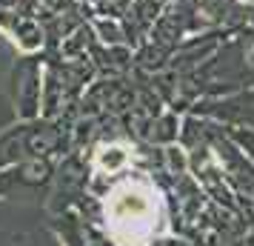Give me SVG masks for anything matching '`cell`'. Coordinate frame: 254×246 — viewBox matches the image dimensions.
<instances>
[{
  "label": "cell",
  "instance_id": "cell-10",
  "mask_svg": "<svg viewBox=\"0 0 254 246\" xmlns=\"http://www.w3.org/2000/svg\"><path fill=\"white\" fill-rule=\"evenodd\" d=\"M89 58H92L97 75H131L134 72V49L131 46H109L92 37L89 43Z\"/></svg>",
  "mask_w": 254,
  "mask_h": 246
},
{
  "label": "cell",
  "instance_id": "cell-4",
  "mask_svg": "<svg viewBox=\"0 0 254 246\" xmlns=\"http://www.w3.org/2000/svg\"><path fill=\"white\" fill-rule=\"evenodd\" d=\"M208 141H211V149L217 155L220 169H223V175L229 180V186L234 189L237 200L254 203V164H252V158H246V152L231 141L226 126L217 123V120H211Z\"/></svg>",
  "mask_w": 254,
  "mask_h": 246
},
{
  "label": "cell",
  "instance_id": "cell-12",
  "mask_svg": "<svg viewBox=\"0 0 254 246\" xmlns=\"http://www.w3.org/2000/svg\"><path fill=\"white\" fill-rule=\"evenodd\" d=\"M89 26H92L94 37L100 43H109V46H128V35H126V26L120 17H106V14H94L89 12Z\"/></svg>",
  "mask_w": 254,
  "mask_h": 246
},
{
  "label": "cell",
  "instance_id": "cell-3",
  "mask_svg": "<svg viewBox=\"0 0 254 246\" xmlns=\"http://www.w3.org/2000/svg\"><path fill=\"white\" fill-rule=\"evenodd\" d=\"M66 152H71V117L17 120L14 126L0 132V169L29 161V158L60 161Z\"/></svg>",
  "mask_w": 254,
  "mask_h": 246
},
{
  "label": "cell",
  "instance_id": "cell-6",
  "mask_svg": "<svg viewBox=\"0 0 254 246\" xmlns=\"http://www.w3.org/2000/svg\"><path fill=\"white\" fill-rule=\"evenodd\" d=\"M0 32L12 40L17 55H43L49 46L46 23L32 9H12L0 14Z\"/></svg>",
  "mask_w": 254,
  "mask_h": 246
},
{
  "label": "cell",
  "instance_id": "cell-16",
  "mask_svg": "<svg viewBox=\"0 0 254 246\" xmlns=\"http://www.w3.org/2000/svg\"><path fill=\"white\" fill-rule=\"evenodd\" d=\"M77 3H83V6H89V0H77Z\"/></svg>",
  "mask_w": 254,
  "mask_h": 246
},
{
  "label": "cell",
  "instance_id": "cell-2",
  "mask_svg": "<svg viewBox=\"0 0 254 246\" xmlns=\"http://www.w3.org/2000/svg\"><path fill=\"white\" fill-rule=\"evenodd\" d=\"M254 86V12L249 23L237 29L211 58L191 75H180V92L169 109L191 112L200 97H217Z\"/></svg>",
  "mask_w": 254,
  "mask_h": 246
},
{
  "label": "cell",
  "instance_id": "cell-5",
  "mask_svg": "<svg viewBox=\"0 0 254 246\" xmlns=\"http://www.w3.org/2000/svg\"><path fill=\"white\" fill-rule=\"evenodd\" d=\"M43 55H20L12 72L14 92V117L17 120H37L40 100H43Z\"/></svg>",
  "mask_w": 254,
  "mask_h": 246
},
{
  "label": "cell",
  "instance_id": "cell-15",
  "mask_svg": "<svg viewBox=\"0 0 254 246\" xmlns=\"http://www.w3.org/2000/svg\"><path fill=\"white\" fill-rule=\"evenodd\" d=\"M240 6H246V9H254V0H237Z\"/></svg>",
  "mask_w": 254,
  "mask_h": 246
},
{
  "label": "cell",
  "instance_id": "cell-7",
  "mask_svg": "<svg viewBox=\"0 0 254 246\" xmlns=\"http://www.w3.org/2000/svg\"><path fill=\"white\" fill-rule=\"evenodd\" d=\"M191 112L203 117H211L217 123H231V126H249L254 129V86L240 89L231 94H217V97H200Z\"/></svg>",
  "mask_w": 254,
  "mask_h": 246
},
{
  "label": "cell",
  "instance_id": "cell-14",
  "mask_svg": "<svg viewBox=\"0 0 254 246\" xmlns=\"http://www.w3.org/2000/svg\"><path fill=\"white\" fill-rule=\"evenodd\" d=\"M229 246H254V223H246L240 232L231 238Z\"/></svg>",
  "mask_w": 254,
  "mask_h": 246
},
{
  "label": "cell",
  "instance_id": "cell-11",
  "mask_svg": "<svg viewBox=\"0 0 254 246\" xmlns=\"http://www.w3.org/2000/svg\"><path fill=\"white\" fill-rule=\"evenodd\" d=\"M180 126H183V115L174 109H163L160 115L149 123V129L143 135L140 143H151V146H172L180 143Z\"/></svg>",
  "mask_w": 254,
  "mask_h": 246
},
{
  "label": "cell",
  "instance_id": "cell-13",
  "mask_svg": "<svg viewBox=\"0 0 254 246\" xmlns=\"http://www.w3.org/2000/svg\"><path fill=\"white\" fill-rule=\"evenodd\" d=\"M223 126H226L231 141L237 143L246 152V158H252V164H254V129H249V126H231V123H223Z\"/></svg>",
  "mask_w": 254,
  "mask_h": 246
},
{
  "label": "cell",
  "instance_id": "cell-1",
  "mask_svg": "<svg viewBox=\"0 0 254 246\" xmlns=\"http://www.w3.org/2000/svg\"><path fill=\"white\" fill-rule=\"evenodd\" d=\"M100 203L103 229L115 246H151L154 238L172 232L166 192L146 169L134 166L112 177Z\"/></svg>",
  "mask_w": 254,
  "mask_h": 246
},
{
  "label": "cell",
  "instance_id": "cell-9",
  "mask_svg": "<svg viewBox=\"0 0 254 246\" xmlns=\"http://www.w3.org/2000/svg\"><path fill=\"white\" fill-rule=\"evenodd\" d=\"M49 229L55 232L60 246H115L100 223L86 221L77 209L58 212L49 223Z\"/></svg>",
  "mask_w": 254,
  "mask_h": 246
},
{
  "label": "cell",
  "instance_id": "cell-8",
  "mask_svg": "<svg viewBox=\"0 0 254 246\" xmlns=\"http://www.w3.org/2000/svg\"><path fill=\"white\" fill-rule=\"evenodd\" d=\"M86 155H89V166H92L94 175L117 177L137 166V141L106 138V141H97L92 149H86Z\"/></svg>",
  "mask_w": 254,
  "mask_h": 246
}]
</instances>
